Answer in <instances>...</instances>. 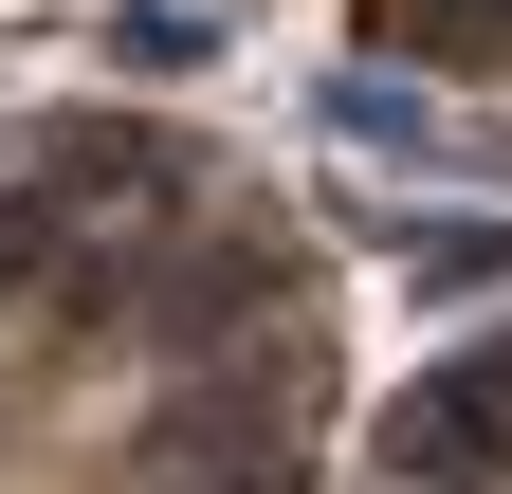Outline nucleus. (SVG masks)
<instances>
[{
  "label": "nucleus",
  "instance_id": "nucleus-1",
  "mask_svg": "<svg viewBox=\"0 0 512 494\" xmlns=\"http://www.w3.org/2000/svg\"><path fill=\"white\" fill-rule=\"evenodd\" d=\"M19 257H37V220H19V202H0V275H19Z\"/></svg>",
  "mask_w": 512,
  "mask_h": 494
},
{
  "label": "nucleus",
  "instance_id": "nucleus-2",
  "mask_svg": "<svg viewBox=\"0 0 512 494\" xmlns=\"http://www.w3.org/2000/svg\"><path fill=\"white\" fill-rule=\"evenodd\" d=\"M220 494H275V476H220Z\"/></svg>",
  "mask_w": 512,
  "mask_h": 494
}]
</instances>
